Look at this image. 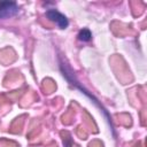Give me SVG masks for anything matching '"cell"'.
Instances as JSON below:
<instances>
[{
  "mask_svg": "<svg viewBox=\"0 0 147 147\" xmlns=\"http://www.w3.org/2000/svg\"><path fill=\"white\" fill-rule=\"evenodd\" d=\"M78 37H79V39L83 40V41H88V40L91 39L92 34H91V32H90L87 29H84V30H82V31L79 32Z\"/></svg>",
  "mask_w": 147,
  "mask_h": 147,
  "instance_id": "cell-3",
  "label": "cell"
},
{
  "mask_svg": "<svg viewBox=\"0 0 147 147\" xmlns=\"http://www.w3.org/2000/svg\"><path fill=\"white\" fill-rule=\"evenodd\" d=\"M46 16H47V18L51 20L52 22H55L61 29L67 28L68 24H69L67 17H65L64 15H62L61 13H59L57 10H55V9H49V10H47V11H46Z\"/></svg>",
  "mask_w": 147,
  "mask_h": 147,
  "instance_id": "cell-2",
  "label": "cell"
},
{
  "mask_svg": "<svg viewBox=\"0 0 147 147\" xmlns=\"http://www.w3.org/2000/svg\"><path fill=\"white\" fill-rule=\"evenodd\" d=\"M18 13V6L15 1H0V18H8Z\"/></svg>",
  "mask_w": 147,
  "mask_h": 147,
  "instance_id": "cell-1",
  "label": "cell"
}]
</instances>
